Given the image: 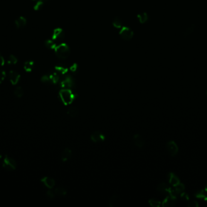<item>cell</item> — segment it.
Segmentation results:
<instances>
[{"mask_svg": "<svg viewBox=\"0 0 207 207\" xmlns=\"http://www.w3.org/2000/svg\"><path fill=\"white\" fill-rule=\"evenodd\" d=\"M167 150L172 156H175L178 153L179 148L175 142L170 141L167 144Z\"/></svg>", "mask_w": 207, "mask_h": 207, "instance_id": "5", "label": "cell"}, {"mask_svg": "<svg viewBox=\"0 0 207 207\" xmlns=\"http://www.w3.org/2000/svg\"><path fill=\"white\" fill-rule=\"evenodd\" d=\"M148 203L151 207H159L161 205V202L155 199H151L148 201Z\"/></svg>", "mask_w": 207, "mask_h": 207, "instance_id": "27", "label": "cell"}, {"mask_svg": "<svg viewBox=\"0 0 207 207\" xmlns=\"http://www.w3.org/2000/svg\"><path fill=\"white\" fill-rule=\"evenodd\" d=\"M55 68H56V70L58 72L61 73L62 74H65L67 72V69L66 68H63L62 66H56Z\"/></svg>", "mask_w": 207, "mask_h": 207, "instance_id": "33", "label": "cell"}, {"mask_svg": "<svg viewBox=\"0 0 207 207\" xmlns=\"http://www.w3.org/2000/svg\"><path fill=\"white\" fill-rule=\"evenodd\" d=\"M49 77L51 79V81H52L53 83H56L59 81V76L56 73L52 74Z\"/></svg>", "mask_w": 207, "mask_h": 207, "instance_id": "30", "label": "cell"}, {"mask_svg": "<svg viewBox=\"0 0 207 207\" xmlns=\"http://www.w3.org/2000/svg\"><path fill=\"white\" fill-rule=\"evenodd\" d=\"M194 29H195V25L194 24H191L190 26H189L186 29V30L184 32V36L185 37H188L189 35H191L194 32Z\"/></svg>", "mask_w": 207, "mask_h": 207, "instance_id": "25", "label": "cell"}, {"mask_svg": "<svg viewBox=\"0 0 207 207\" xmlns=\"http://www.w3.org/2000/svg\"><path fill=\"white\" fill-rule=\"evenodd\" d=\"M79 114V110L75 106H71L67 110V114L71 117H76Z\"/></svg>", "mask_w": 207, "mask_h": 207, "instance_id": "18", "label": "cell"}, {"mask_svg": "<svg viewBox=\"0 0 207 207\" xmlns=\"http://www.w3.org/2000/svg\"><path fill=\"white\" fill-rule=\"evenodd\" d=\"M71 155H72L71 150L70 148H66L61 152V159L63 162H66L71 159Z\"/></svg>", "mask_w": 207, "mask_h": 207, "instance_id": "14", "label": "cell"}, {"mask_svg": "<svg viewBox=\"0 0 207 207\" xmlns=\"http://www.w3.org/2000/svg\"><path fill=\"white\" fill-rule=\"evenodd\" d=\"M41 182L49 189H52L55 185V180L50 177H44L41 180Z\"/></svg>", "mask_w": 207, "mask_h": 207, "instance_id": "10", "label": "cell"}, {"mask_svg": "<svg viewBox=\"0 0 207 207\" xmlns=\"http://www.w3.org/2000/svg\"><path fill=\"white\" fill-rule=\"evenodd\" d=\"M15 24L17 29H21L27 24V19L24 17H19L15 21Z\"/></svg>", "mask_w": 207, "mask_h": 207, "instance_id": "15", "label": "cell"}, {"mask_svg": "<svg viewBox=\"0 0 207 207\" xmlns=\"http://www.w3.org/2000/svg\"><path fill=\"white\" fill-rule=\"evenodd\" d=\"M194 196L196 197L204 200L207 202V192L205 189H201L195 193Z\"/></svg>", "mask_w": 207, "mask_h": 207, "instance_id": "17", "label": "cell"}, {"mask_svg": "<svg viewBox=\"0 0 207 207\" xmlns=\"http://www.w3.org/2000/svg\"><path fill=\"white\" fill-rule=\"evenodd\" d=\"M4 63H5V60H4V58H3V56H2L1 54H0V66H2L4 65Z\"/></svg>", "mask_w": 207, "mask_h": 207, "instance_id": "39", "label": "cell"}, {"mask_svg": "<svg viewBox=\"0 0 207 207\" xmlns=\"http://www.w3.org/2000/svg\"><path fill=\"white\" fill-rule=\"evenodd\" d=\"M73 81L70 78H67L64 81L62 82V85L63 87H67V88H70L73 85Z\"/></svg>", "mask_w": 207, "mask_h": 207, "instance_id": "29", "label": "cell"}, {"mask_svg": "<svg viewBox=\"0 0 207 207\" xmlns=\"http://www.w3.org/2000/svg\"><path fill=\"white\" fill-rule=\"evenodd\" d=\"M90 139L94 143H98L103 142L105 140V136L103 134L99 131L93 132L90 136Z\"/></svg>", "mask_w": 207, "mask_h": 207, "instance_id": "6", "label": "cell"}, {"mask_svg": "<svg viewBox=\"0 0 207 207\" xmlns=\"http://www.w3.org/2000/svg\"><path fill=\"white\" fill-rule=\"evenodd\" d=\"M168 182L170 185H172L173 187H175L177 184H179L181 182L178 177L174 174L172 172H170L168 175Z\"/></svg>", "mask_w": 207, "mask_h": 207, "instance_id": "13", "label": "cell"}, {"mask_svg": "<svg viewBox=\"0 0 207 207\" xmlns=\"http://www.w3.org/2000/svg\"><path fill=\"white\" fill-rule=\"evenodd\" d=\"M6 72L4 71L0 70V84H1L6 77Z\"/></svg>", "mask_w": 207, "mask_h": 207, "instance_id": "32", "label": "cell"}, {"mask_svg": "<svg viewBox=\"0 0 207 207\" xmlns=\"http://www.w3.org/2000/svg\"><path fill=\"white\" fill-rule=\"evenodd\" d=\"M187 205H188V207H199V204L196 201H193L189 202Z\"/></svg>", "mask_w": 207, "mask_h": 207, "instance_id": "37", "label": "cell"}, {"mask_svg": "<svg viewBox=\"0 0 207 207\" xmlns=\"http://www.w3.org/2000/svg\"><path fill=\"white\" fill-rule=\"evenodd\" d=\"M41 81L43 83H48L51 81L50 77L48 75H43L41 78Z\"/></svg>", "mask_w": 207, "mask_h": 207, "instance_id": "36", "label": "cell"}, {"mask_svg": "<svg viewBox=\"0 0 207 207\" xmlns=\"http://www.w3.org/2000/svg\"><path fill=\"white\" fill-rule=\"evenodd\" d=\"M34 67V62L33 61H27L24 64V70L27 72H31Z\"/></svg>", "mask_w": 207, "mask_h": 207, "instance_id": "19", "label": "cell"}, {"mask_svg": "<svg viewBox=\"0 0 207 207\" xmlns=\"http://www.w3.org/2000/svg\"><path fill=\"white\" fill-rule=\"evenodd\" d=\"M14 94L15 95V96L18 97V98H21L24 95V91L22 89V88L21 86H18L14 91Z\"/></svg>", "mask_w": 207, "mask_h": 207, "instance_id": "26", "label": "cell"}, {"mask_svg": "<svg viewBox=\"0 0 207 207\" xmlns=\"http://www.w3.org/2000/svg\"><path fill=\"white\" fill-rule=\"evenodd\" d=\"M54 50L56 56L62 60H65L68 58L70 54L69 46L64 43H62L58 46H56Z\"/></svg>", "mask_w": 207, "mask_h": 207, "instance_id": "1", "label": "cell"}, {"mask_svg": "<svg viewBox=\"0 0 207 207\" xmlns=\"http://www.w3.org/2000/svg\"><path fill=\"white\" fill-rule=\"evenodd\" d=\"M170 187L165 183H160L159 184L157 187V190L159 192L162 193H168L170 189Z\"/></svg>", "mask_w": 207, "mask_h": 207, "instance_id": "16", "label": "cell"}, {"mask_svg": "<svg viewBox=\"0 0 207 207\" xmlns=\"http://www.w3.org/2000/svg\"><path fill=\"white\" fill-rule=\"evenodd\" d=\"M180 196H181V198L184 201H187L189 200V196L185 192L181 193L180 194Z\"/></svg>", "mask_w": 207, "mask_h": 207, "instance_id": "34", "label": "cell"}, {"mask_svg": "<svg viewBox=\"0 0 207 207\" xmlns=\"http://www.w3.org/2000/svg\"><path fill=\"white\" fill-rule=\"evenodd\" d=\"M137 17L139 19V21L141 24H144L145 23L148 19V16L147 13L145 12H140L137 15Z\"/></svg>", "mask_w": 207, "mask_h": 207, "instance_id": "20", "label": "cell"}, {"mask_svg": "<svg viewBox=\"0 0 207 207\" xmlns=\"http://www.w3.org/2000/svg\"><path fill=\"white\" fill-rule=\"evenodd\" d=\"M44 44H45L46 47L50 49H55V48L56 47V44L54 43L53 40H52V39H47L45 41Z\"/></svg>", "mask_w": 207, "mask_h": 207, "instance_id": "23", "label": "cell"}, {"mask_svg": "<svg viewBox=\"0 0 207 207\" xmlns=\"http://www.w3.org/2000/svg\"><path fill=\"white\" fill-rule=\"evenodd\" d=\"M133 141L135 146H136L139 148H142L145 145V139L142 135L139 134L134 135Z\"/></svg>", "mask_w": 207, "mask_h": 207, "instance_id": "8", "label": "cell"}, {"mask_svg": "<svg viewBox=\"0 0 207 207\" xmlns=\"http://www.w3.org/2000/svg\"><path fill=\"white\" fill-rule=\"evenodd\" d=\"M121 199L118 195L113 194L112 195L108 200V206L110 207H118L120 204Z\"/></svg>", "mask_w": 207, "mask_h": 207, "instance_id": "9", "label": "cell"}, {"mask_svg": "<svg viewBox=\"0 0 207 207\" xmlns=\"http://www.w3.org/2000/svg\"><path fill=\"white\" fill-rule=\"evenodd\" d=\"M113 25L115 28L120 29L122 27V21L119 17H115L113 21Z\"/></svg>", "mask_w": 207, "mask_h": 207, "instance_id": "21", "label": "cell"}, {"mask_svg": "<svg viewBox=\"0 0 207 207\" xmlns=\"http://www.w3.org/2000/svg\"><path fill=\"white\" fill-rule=\"evenodd\" d=\"M8 77L9 81L12 85H17L21 78L20 74L15 71H10L8 74Z\"/></svg>", "mask_w": 207, "mask_h": 207, "instance_id": "7", "label": "cell"}, {"mask_svg": "<svg viewBox=\"0 0 207 207\" xmlns=\"http://www.w3.org/2000/svg\"><path fill=\"white\" fill-rule=\"evenodd\" d=\"M55 195L65 196L67 194V190L64 187H58L53 190Z\"/></svg>", "mask_w": 207, "mask_h": 207, "instance_id": "22", "label": "cell"}, {"mask_svg": "<svg viewBox=\"0 0 207 207\" xmlns=\"http://www.w3.org/2000/svg\"><path fill=\"white\" fill-rule=\"evenodd\" d=\"M207 192V184H206V185H205V189H204Z\"/></svg>", "mask_w": 207, "mask_h": 207, "instance_id": "41", "label": "cell"}, {"mask_svg": "<svg viewBox=\"0 0 207 207\" xmlns=\"http://www.w3.org/2000/svg\"><path fill=\"white\" fill-rule=\"evenodd\" d=\"M47 197H48L50 199H53L55 197V194L54 191H52V190L48 191L47 192Z\"/></svg>", "mask_w": 207, "mask_h": 207, "instance_id": "35", "label": "cell"}, {"mask_svg": "<svg viewBox=\"0 0 207 207\" xmlns=\"http://www.w3.org/2000/svg\"><path fill=\"white\" fill-rule=\"evenodd\" d=\"M59 96L63 103L66 105H70L74 100V95L71 91L67 89L61 90L59 92Z\"/></svg>", "mask_w": 207, "mask_h": 207, "instance_id": "2", "label": "cell"}, {"mask_svg": "<svg viewBox=\"0 0 207 207\" xmlns=\"http://www.w3.org/2000/svg\"><path fill=\"white\" fill-rule=\"evenodd\" d=\"M206 94H207V93H206Z\"/></svg>", "mask_w": 207, "mask_h": 207, "instance_id": "43", "label": "cell"}, {"mask_svg": "<svg viewBox=\"0 0 207 207\" xmlns=\"http://www.w3.org/2000/svg\"><path fill=\"white\" fill-rule=\"evenodd\" d=\"M185 185L182 184V183H179V184H177V185H176L174 187V190L176 191V192L177 193V194H181V193L184 192L185 190Z\"/></svg>", "mask_w": 207, "mask_h": 207, "instance_id": "24", "label": "cell"}, {"mask_svg": "<svg viewBox=\"0 0 207 207\" xmlns=\"http://www.w3.org/2000/svg\"><path fill=\"white\" fill-rule=\"evenodd\" d=\"M176 202V199L173 198L170 196H167L162 202V205L164 207H171L175 205Z\"/></svg>", "mask_w": 207, "mask_h": 207, "instance_id": "11", "label": "cell"}, {"mask_svg": "<svg viewBox=\"0 0 207 207\" xmlns=\"http://www.w3.org/2000/svg\"><path fill=\"white\" fill-rule=\"evenodd\" d=\"M133 34H134L133 31L128 27H122L120 32L121 37L125 41H129L132 39L133 37Z\"/></svg>", "mask_w": 207, "mask_h": 207, "instance_id": "4", "label": "cell"}, {"mask_svg": "<svg viewBox=\"0 0 207 207\" xmlns=\"http://www.w3.org/2000/svg\"><path fill=\"white\" fill-rule=\"evenodd\" d=\"M18 63V58L14 55H10L8 57L7 63L9 64H16Z\"/></svg>", "mask_w": 207, "mask_h": 207, "instance_id": "28", "label": "cell"}, {"mask_svg": "<svg viewBox=\"0 0 207 207\" xmlns=\"http://www.w3.org/2000/svg\"><path fill=\"white\" fill-rule=\"evenodd\" d=\"M2 159V155L0 154V159Z\"/></svg>", "mask_w": 207, "mask_h": 207, "instance_id": "42", "label": "cell"}, {"mask_svg": "<svg viewBox=\"0 0 207 207\" xmlns=\"http://www.w3.org/2000/svg\"><path fill=\"white\" fill-rule=\"evenodd\" d=\"M2 166L5 169L7 170L12 171V170L16 169L17 167V164L14 159L10 157H8L7 155H6L3 160Z\"/></svg>", "mask_w": 207, "mask_h": 207, "instance_id": "3", "label": "cell"}, {"mask_svg": "<svg viewBox=\"0 0 207 207\" xmlns=\"http://www.w3.org/2000/svg\"><path fill=\"white\" fill-rule=\"evenodd\" d=\"M78 68V65L76 64H73L71 67H70V70L72 71V72H75L76 71Z\"/></svg>", "mask_w": 207, "mask_h": 207, "instance_id": "38", "label": "cell"}, {"mask_svg": "<svg viewBox=\"0 0 207 207\" xmlns=\"http://www.w3.org/2000/svg\"><path fill=\"white\" fill-rule=\"evenodd\" d=\"M44 2H42L41 1H38L36 4H35V5L34 6V9L35 10H40V9H42V7H43V5H44Z\"/></svg>", "mask_w": 207, "mask_h": 207, "instance_id": "31", "label": "cell"}, {"mask_svg": "<svg viewBox=\"0 0 207 207\" xmlns=\"http://www.w3.org/2000/svg\"><path fill=\"white\" fill-rule=\"evenodd\" d=\"M64 38V33L60 28L55 29L53 31L52 39L53 40H61Z\"/></svg>", "mask_w": 207, "mask_h": 207, "instance_id": "12", "label": "cell"}, {"mask_svg": "<svg viewBox=\"0 0 207 207\" xmlns=\"http://www.w3.org/2000/svg\"><path fill=\"white\" fill-rule=\"evenodd\" d=\"M40 1H41L42 2H43L44 3H45V2H48L49 0H40Z\"/></svg>", "mask_w": 207, "mask_h": 207, "instance_id": "40", "label": "cell"}]
</instances>
